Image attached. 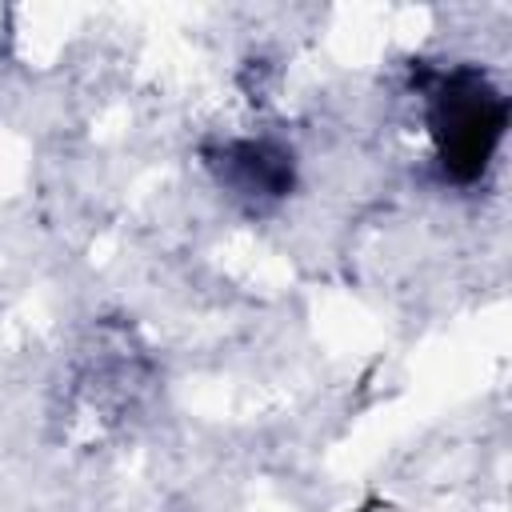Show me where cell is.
Instances as JSON below:
<instances>
[{
	"label": "cell",
	"mask_w": 512,
	"mask_h": 512,
	"mask_svg": "<svg viewBox=\"0 0 512 512\" xmlns=\"http://www.w3.org/2000/svg\"><path fill=\"white\" fill-rule=\"evenodd\" d=\"M428 120H432L444 172L456 180H472L492 160L508 124V108H504V96L488 88L484 76L452 72V76H440V84L432 88Z\"/></svg>",
	"instance_id": "1"
},
{
	"label": "cell",
	"mask_w": 512,
	"mask_h": 512,
	"mask_svg": "<svg viewBox=\"0 0 512 512\" xmlns=\"http://www.w3.org/2000/svg\"><path fill=\"white\" fill-rule=\"evenodd\" d=\"M212 168L240 196H284L292 184V156L272 140H232L212 156Z\"/></svg>",
	"instance_id": "2"
}]
</instances>
